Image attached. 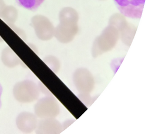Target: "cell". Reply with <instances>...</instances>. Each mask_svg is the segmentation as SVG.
<instances>
[{
	"mask_svg": "<svg viewBox=\"0 0 150 134\" xmlns=\"http://www.w3.org/2000/svg\"><path fill=\"white\" fill-rule=\"evenodd\" d=\"M120 13L132 19H140L145 0H114Z\"/></svg>",
	"mask_w": 150,
	"mask_h": 134,
	"instance_id": "2",
	"label": "cell"
},
{
	"mask_svg": "<svg viewBox=\"0 0 150 134\" xmlns=\"http://www.w3.org/2000/svg\"><path fill=\"white\" fill-rule=\"evenodd\" d=\"M15 98L19 102L30 103L39 96V89L33 81L25 80L16 83L13 90Z\"/></svg>",
	"mask_w": 150,
	"mask_h": 134,
	"instance_id": "1",
	"label": "cell"
},
{
	"mask_svg": "<svg viewBox=\"0 0 150 134\" xmlns=\"http://www.w3.org/2000/svg\"><path fill=\"white\" fill-rule=\"evenodd\" d=\"M21 7L31 11L36 10L45 0H15Z\"/></svg>",
	"mask_w": 150,
	"mask_h": 134,
	"instance_id": "5",
	"label": "cell"
},
{
	"mask_svg": "<svg viewBox=\"0 0 150 134\" xmlns=\"http://www.w3.org/2000/svg\"><path fill=\"white\" fill-rule=\"evenodd\" d=\"M16 123L20 130L23 132L29 133L36 129L38 121L35 114L28 112H23L17 117Z\"/></svg>",
	"mask_w": 150,
	"mask_h": 134,
	"instance_id": "3",
	"label": "cell"
},
{
	"mask_svg": "<svg viewBox=\"0 0 150 134\" xmlns=\"http://www.w3.org/2000/svg\"><path fill=\"white\" fill-rule=\"evenodd\" d=\"M3 87L0 84V109H1V106H2V101H1V96H2V94H3Z\"/></svg>",
	"mask_w": 150,
	"mask_h": 134,
	"instance_id": "6",
	"label": "cell"
},
{
	"mask_svg": "<svg viewBox=\"0 0 150 134\" xmlns=\"http://www.w3.org/2000/svg\"><path fill=\"white\" fill-rule=\"evenodd\" d=\"M2 62L6 67L13 68L19 65L20 58L8 47L5 48L1 54Z\"/></svg>",
	"mask_w": 150,
	"mask_h": 134,
	"instance_id": "4",
	"label": "cell"
}]
</instances>
